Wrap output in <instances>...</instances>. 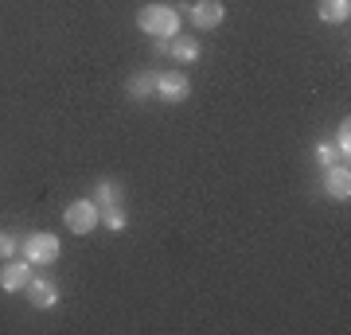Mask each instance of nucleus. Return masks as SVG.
I'll return each mask as SVG.
<instances>
[{
    "label": "nucleus",
    "mask_w": 351,
    "mask_h": 335,
    "mask_svg": "<svg viewBox=\"0 0 351 335\" xmlns=\"http://www.w3.org/2000/svg\"><path fill=\"white\" fill-rule=\"evenodd\" d=\"M137 24L145 36H160V39L180 36V12L168 8V4H145L137 12Z\"/></svg>",
    "instance_id": "obj_1"
},
{
    "label": "nucleus",
    "mask_w": 351,
    "mask_h": 335,
    "mask_svg": "<svg viewBox=\"0 0 351 335\" xmlns=\"http://www.w3.org/2000/svg\"><path fill=\"white\" fill-rule=\"evenodd\" d=\"M63 223H66L71 234H90V230L101 223V207L94 203V199H75V203L66 207Z\"/></svg>",
    "instance_id": "obj_2"
},
{
    "label": "nucleus",
    "mask_w": 351,
    "mask_h": 335,
    "mask_svg": "<svg viewBox=\"0 0 351 335\" xmlns=\"http://www.w3.org/2000/svg\"><path fill=\"white\" fill-rule=\"evenodd\" d=\"M59 238L51 234V230H39V234H27L24 238V258L32 265H55L59 261Z\"/></svg>",
    "instance_id": "obj_3"
},
{
    "label": "nucleus",
    "mask_w": 351,
    "mask_h": 335,
    "mask_svg": "<svg viewBox=\"0 0 351 335\" xmlns=\"http://www.w3.org/2000/svg\"><path fill=\"white\" fill-rule=\"evenodd\" d=\"M191 86H188V75L184 71H164V75H156V98L168 101V106H176V101H188Z\"/></svg>",
    "instance_id": "obj_4"
},
{
    "label": "nucleus",
    "mask_w": 351,
    "mask_h": 335,
    "mask_svg": "<svg viewBox=\"0 0 351 335\" xmlns=\"http://www.w3.org/2000/svg\"><path fill=\"white\" fill-rule=\"evenodd\" d=\"M188 20H191V27H199V32L219 27L226 20L223 0H195V4H191V12H188Z\"/></svg>",
    "instance_id": "obj_5"
},
{
    "label": "nucleus",
    "mask_w": 351,
    "mask_h": 335,
    "mask_svg": "<svg viewBox=\"0 0 351 335\" xmlns=\"http://www.w3.org/2000/svg\"><path fill=\"white\" fill-rule=\"evenodd\" d=\"M27 281H32V261H12L8 258V265L0 269V288L4 293H24L27 288Z\"/></svg>",
    "instance_id": "obj_6"
},
{
    "label": "nucleus",
    "mask_w": 351,
    "mask_h": 335,
    "mask_svg": "<svg viewBox=\"0 0 351 335\" xmlns=\"http://www.w3.org/2000/svg\"><path fill=\"white\" fill-rule=\"evenodd\" d=\"M324 187H328V195H332V199H348V195H351V172H348V160H343V164H332V168H328Z\"/></svg>",
    "instance_id": "obj_7"
},
{
    "label": "nucleus",
    "mask_w": 351,
    "mask_h": 335,
    "mask_svg": "<svg viewBox=\"0 0 351 335\" xmlns=\"http://www.w3.org/2000/svg\"><path fill=\"white\" fill-rule=\"evenodd\" d=\"M27 297H32L36 308H51V304L59 300V288H55L51 277H32V281H27Z\"/></svg>",
    "instance_id": "obj_8"
},
{
    "label": "nucleus",
    "mask_w": 351,
    "mask_h": 335,
    "mask_svg": "<svg viewBox=\"0 0 351 335\" xmlns=\"http://www.w3.org/2000/svg\"><path fill=\"white\" fill-rule=\"evenodd\" d=\"M168 55L176 62H195L199 59V39L195 36H172L168 39Z\"/></svg>",
    "instance_id": "obj_9"
},
{
    "label": "nucleus",
    "mask_w": 351,
    "mask_h": 335,
    "mask_svg": "<svg viewBox=\"0 0 351 335\" xmlns=\"http://www.w3.org/2000/svg\"><path fill=\"white\" fill-rule=\"evenodd\" d=\"M320 20L324 24H348L351 20V0H320Z\"/></svg>",
    "instance_id": "obj_10"
},
{
    "label": "nucleus",
    "mask_w": 351,
    "mask_h": 335,
    "mask_svg": "<svg viewBox=\"0 0 351 335\" xmlns=\"http://www.w3.org/2000/svg\"><path fill=\"white\" fill-rule=\"evenodd\" d=\"M129 94L133 98H152L156 94V71H141V75L129 78Z\"/></svg>",
    "instance_id": "obj_11"
},
{
    "label": "nucleus",
    "mask_w": 351,
    "mask_h": 335,
    "mask_svg": "<svg viewBox=\"0 0 351 335\" xmlns=\"http://www.w3.org/2000/svg\"><path fill=\"white\" fill-rule=\"evenodd\" d=\"M117 199H121L117 184H113V179H101V184H98V199H94V203H98V207H117Z\"/></svg>",
    "instance_id": "obj_12"
},
{
    "label": "nucleus",
    "mask_w": 351,
    "mask_h": 335,
    "mask_svg": "<svg viewBox=\"0 0 351 335\" xmlns=\"http://www.w3.org/2000/svg\"><path fill=\"white\" fill-rule=\"evenodd\" d=\"M101 223L110 226V230H125V211H121V207H101Z\"/></svg>",
    "instance_id": "obj_13"
},
{
    "label": "nucleus",
    "mask_w": 351,
    "mask_h": 335,
    "mask_svg": "<svg viewBox=\"0 0 351 335\" xmlns=\"http://www.w3.org/2000/svg\"><path fill=\"white\" fill-rule=\"evenodd\" d=\"M332 149H336L339 156L348 160V152H351V121H343V125L336 129V145H332Z\"/></svg>",
    "instance_id": "obj_14"
},
{
    "label": "nucleus",
    "mask_w": 351,
    "mask_h": 335,
    "mask_svg": "<svg viewBox=\"0 0 351 335\" xmlns=\"http://www.w3.org/2000/svg\"><path fill=\"white\" fill-rule=\"evenodd\" d=\"M316 160L324 164V168H332V164H339V152L332 149V145H320V149H316Z\"/></svg>",
    "instance_id": "obj_15"
},
{
    "label": "nucleus",
    "mask_w": 351,
    "mask_h": 335,
    "mask_svg": "<svg viewBox=\"0 0 351 335\" xmlns=\"http://www.w3.org/2000/svg\"><path fill=\"white\" fill-rule=\"evenodd\" d=\"M16 253V238L12 234H0V261H8Z\"/></svg>",
    "instance_id": "obj_16"
}]
</instances>
